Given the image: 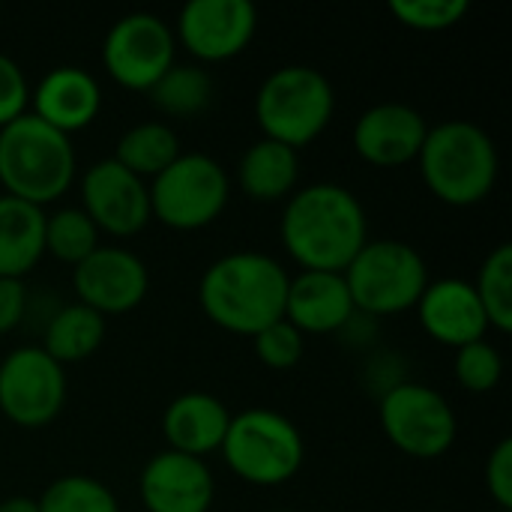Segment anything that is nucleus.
Returning a JSON list of instances; mask_svg holds the SVG:
<instances>
[{
    "label": "nucleus",
    "mask_w": 512,
    "mask_h": 512,
    "mask_svg": "<svg viewBox=\"0 0 512 512\" xmlns=\"http://www.w3.org/2000/svg\"><path fill=\"white\" fill-rule=\"evenodd\" d=\"M153 108L165 117L186 120L198 117L213 102V78L201 66L174 63L150 90H147Z\"/></svg>",
    "instance_id": "nucleus-25"
},
{
    "label": "nucleus",
    "mask_w": 512,
    "mask_h": 512,
    "mask_svg": "<svg viewBox=\"0 0 512 512\" xmlns=\"http://www.w3.org/2000/svg\"><path fill=\"white\" fill-rule=\"evenodd\" d=\"M288 279L285 267L264 252H231L204 270L198 300L216 327L255 336L285 318Z\"/></svg>",
    "instance_id": "nucleus-2"
},
{
    "label": "nucleus",
    "mask_w": 512,
    "mask_h": 512,
    "mask_svg": "<svg viewBox=\"0 0 512 512\" xmlns=\"http://www.w3.org/2000/svg\"><path fill=\"white\" fill-rule=\"evenodd\" d=\"M342 276L354 309L369 318H387L414 309L429 285L423 255L402 240H366Z\"/></svg>",
    "instance_id": "nucleus-6"
},
{
    "label": "nucleus",
    "mask_w": 512,
    "mask_h": 512,
    "mask_svg": "<svg viewBox=\"0 0 512 512\" xmlns=\"http://www.w3.org/2000/svg\"><path fill=\"white\" fill-rule=\"evenodd\" d=\"M171 24L150 12H129L111 24L102 39L105 72L126 90L147 93L177 60Z\"/></svg>",
    "instance_id": "nucleus-10"
},
{
    "label": "nucleus",
    "mask_w": 512,
    "mask_h": 512,
    "mask_svg": "<svg viewBox=\"0 0 512 512\" xmlns=\"http://www.w3.org/2000/svg\"><path fill=\"white\" fill-rule=\"evenodd\" d=\"M279 512H285V510H279Z\"/></svg>",
    "instance_id": "nucleus-36"
},
{
    "label": "nucleus",
    "mask_w": 512,
    "mask_h": 512,
    "mask_svg": "<svg viewBox=\"0 0 512 512\" xmlns=\"http://www.w3.org/2000/svg\"><path fill=\"white\" fill-rule=\"evenodd\" d=\"M252 342H255L258 360L273 372L294 369L300 363V357H303V333L297 327H291L285 318L264 327L261 333H255Z\"/></svg>",
    "instance_id": "nucleus-31"
},
{
    "label": "nucleus",
    "mask_w": 512,
    "mask_h": 512,
    "mask_svg": "<svg viewBox=\"0 0 512 512\" xmlns=\"http://www.w3.org/2000/svg\"><path fill=\"white\" fill-rule=\"evenodd\" d=\"M258 30V9L249 0H189L180 9V45L201 63H222L249 48Z\"/></svg>",
    "instance_id": "nucleus-12"
},
{
    "label": "nucleus",
    "mask_w": 512,
    "mask_h": 512,
    "mask_svg": "<svg viewBox=\"0 0 512 512\" xmlns=\"http://www.w3.org/2000/svg\"><path fill=\"white\" fill-rule=\"evenodd\" d=\"M39 512H120L114 492L87 477V474H69L54 480L42 498H36Z\"/></svg>",
    "instance_id": "nucleus-28"
},
{
    "label": "nucleus",
    "mask_w": 512,
    "mask_h": 512,
    "mask_svg": "<svg viewBox=\"0 0 512 512\" xmlns=\"http://www.w3.org/2000/svg\"><path fill=\"white\" fill-rule=\"evenodd\" d=\"M45 255V213L12 195H0V276L24 279Z\"/></svg>",
    "instance_id": "nucleus-21"
},
{
    "label": "nucleus",
    "mask_w": 512,
    "mask_h": 512,
    "mask_svg": "<svg viewBox=\"0 0 512 512\" xmlns=\"http://www.w3.org/2000/svg\"><path fill=\"white\" fill-rule=\"evenodd\" d=\"M27 312V291L21 279H3L0 276V336L15 330Z\"/></svg>",
    "instance_id": "nucleus-34"
},
{
    "label": "nucleus",
    "mask_w": 512,
    "mask_h": 512,
    "mask_svg": "<svg viewBox=\"0 0 512 512\" xmlns=\"http://www.w3.org/2000/svg\"><path fill=\"white\" fill-rule=\"evenodd\" d=\"M231 426V411L222 399L210 393H183L177 396L162 417V432L168 450L201 459L222 450V441Z\"/></svg>",
    "instance_id": "nucleus-20"
},
{
    "label": "nucleus",
    "mask_w": 512,
    "mask_h": 512,
    "mask_svg": "<svg viewBox=\"0 0 512 512\" xmlns=\"http://www.w3.org/2000/svg\"><path fill=\"white\" fill-rule=\"evenodd\" d=\"M138 495L147 512H210L216 483L204 459L162 450L144 465Z\"/></svg>",
    "instance_id": "nucleus-16"
},
{
    "label": "nucleus",
    "mask_w": 512,
    "mask_h": 512,
    "mask_svg": "<svg viewBox=\"0 0 512 512\" xmlns=\"http://www.w3.org/2000/svg\"><path fill=\"white\" fill-rule=\"evenodd\" d=\"M486 489L501 510H512V441L504 438L486 462Z\"/></svg>",
    "instance_id": "nucleus-33"
},
{
    "label": "nucleus",
    "mask_w": 512,
    "mask_h": 512,
    "mask_svg": "<svg viewBox=\"0 0 512 512\" xmlns=\"http://www.w3.org/2000/svg\"><path fill=\"white\" fill-rule=\"evenodd\" d=\"M66 402V372L42 348L24 345L0 363V414L21 426H48Z\"/></svg>",
    "instance_id": "nucleus-11"
},
{
    "label": "nucleus",
    "mask_w": 512,
    "mask_h": 512,
    "mask_svg": "<svg viewBox=\"0 0 512 512\" xmlns=\"http://www.w3.org/2000/svg\"><path fill=\"white\" fill-rule=\"evenodd\" d=\"M453 375L468 393H489L504 378V360L495 345L480 339V342H471L456 351Z\"/></svg>",
    "instance_id": "nucleus-30"
},
{
    "label": "nucleus",
    "mask_w": 512,
    "mask_h": 512,
    "mask_svg": "<svg viewBox=\"0 0 512 512\" xmlns=\"http://www.w3.org/2000/svg\"><path fill=\"white\" fill-rule=\"evenodd\" d=\"M0 512H39V504H36V498L12 495V498H3L0 501Z\"/></svg>",
    "instance_id": "nucleus-35"
},
{
    "label": "nucleus",
    "mask_w": 512,
    "mask_h": 512,
    "mask_svg": "<svg viewBox=\"0 0 512 512\" xmlns=\"http://www.w3.org/2000/svg\"><path fill=\"white\" fill-rule=\"evenodd\" d=\"M237 180L240 189L255 201H282L294 195V186L300 180V156L279 141L261 138L243 153L237 165Z\"/></svg>",
    "instance_id": "nucleus-22"
},
{
    "label": "nucleus",
    "mask_w": 512,
    "mask_h": 512,
    "mask_svg": "<svg viewBox=\"0 0 512 512\" xmlns=\"http://www.w3.org/2000/svg\"><path fill=\"white\" fill-rule=\"evenodd\" d=\"M417 162L429 192L450 207L486 201L501 168L495 141L471 120H447L429 129Z\"/></svg>",
    "instance_id": "nucleus-3"
},
{
    "label": "nucleus",
    "mask_w": 512,
    "mask_h": 512,
    "mask_svg": "<svg viewBox=\"0 0 512 512\" xmlns=\"http://www.w3.org/2000/svg\"><path fill=\"white\" fill-rule=\"evenodd\" d=\"M75 180V150L69 135L51 129L30 111L0 129L3 195L45 207Z\"/></svg>",
    "instance_id": "nucleus-4"
},
{
    "label": "nucleus",
    "mask_w": 512,
    "mask_h": 512,
    "mask_svg": "<svg viewBox=\"0 0 512 512\" xmlns=\"http://www.w3.org/2000/svg\"><path fill=\"white\" fill-rule=\"evenodd\" d=\"M99 249V231L81 207H63L45 216V252L69 267H78Z\"/></svg>",
    "instance_id": "nucleus-26"
},
{
    "label": "nucleus",
    "mask_w": 512,
    "mask_h": 512,
    "mask_svg": "<svg viewBox=\"0 0 512 512\" xmlns=\"http://www.w3.org/2000/svg\"><path fill=\"white\" fill-rule=\"evenodd\" d=\"M381 429L399 453L411 459H438L453 447L459 423L438 390L402 381L381 396Z\"/></svg>",
    "instance_id": "nucleus-9"
},
{
    "label": "nucleus",
    "mask_w": 512,
    "mask_h": 512,
    "mask_svg": "<svg viewBox=\"0 0 512 512\" xmlns=\"http://www.w3.org/2000/svg\"><path fill=\"white\" fill-rule=\"evenodd\" d=\"M102 342H105V318L81 303H72L54 312V318L48 321L42 351L54 363L69 366L93 357Z\"/></svg>",
    "instance_id": "nucleus-23"
},
{
    "label": "nucleus",
    "mask_w": 512,
    "mask_h": 512,
    "mask_svg": "<svg viewBox=\"0 0 512 512\" xmlns=\"http://www.w3.org/2000/svg\"><path fill=\"white\" fill-rule=\"evenodd\" d=\"M468 0H390V15L420 33H441L456 27L468 15Z\"/></svg>",
    "instance_id": "nucleus-29"
},
{
    "label": "nucleus",
    "mask_w": 512,
    "mask_h": 512,
    "mask_svg": "<svg viewBox=\"0 0 512 512\" xmlns=\"http://www.w3.org/2000/svg\"><path fill=\"white\" fill-rule=\"evenodd\" d=\"M30 102V84L21 72V66L0 51V129L21 114H27Z\"/></svg>",
    "instance_id": "nucleus-32"
},
{
    "label": "nucleus",
    "mask_w": 512,
    "mask_h": 512,
    "mask_svg": "<svg viewBox=\"0 0 512 512\" xmlns=\"http://www.w3.org/2000/svg\"><path fill=\"white\" fill-rule=\"evenodd\" d=\"M150 189V216L174 231L213 225L231 195L225 168L207 153H180Z\"/></svg>",
    "instance_id": "nucleus-8"
},
{
    "label": "nucleus",
    "mask_w": 512,
    "mask_h": 512,
    "mask_svg": "<svg viewBox=\"0 0 512 512\" xmlns=\"http://www.w3.org/2000/svg\"><path fill=\"white\" fill-rule=\"evenodd\" d=\"M357 309L342 273H315L300 270L288 279L285 294V321L306 333H339L354 321Z\"/></svg>",
    "instance_id": "nucleus-18"
},
{
    "label": "nucleus",
    "mask_w": 512,
    "mask_h": 512,
    "mask_svg": "<svg viewBox=\"0 0 512 512\" xmlns=\"http://www.w3.org/2000/svg\"><path fill=\"white\" fill-rule=\"evenodd\" d=\"M180 156V138L168 123L147 120L132 129H126L117 141L114 162H120L126 171H132L141 180L159 177L174 159Z\"/></svg>",
    "instance_id": "nucleus-24"
},
{
    "label": "nucleus",
    "mask_w": 512,
    "mask_h": 512,
    "mask_svg": "<svg viewBox=\"0 0 512 512\" xmlns=\"http://www.w3.org/2000/svg\"><path fill=\"white\" fill-rule=\"evenodd\" d=\"M429 135L426 117L405 102H381L366 108L354 123V150L375 168H402L417 162Z\"/></svg>",
    "instance_id": "nucleus-15"
},
{
    "label": "nucleus",
    "mask_w": 512,
    "mask_h": 512,
    "mask_svg": "<svg viewBox=\"0 0 512 512\" xmlns=\"http://www.w3.org/2000/svg\"><path fill=\"white\" fill-rule=\"evenodd\" d=\"M81 210L99 234L132 237L150 222V189L120 162L102 159L81 177Z\"/></svg>",
    "instance_id": "nucleus-14"
},
{
    "label": "nucleus",
    "mask_w": 512,
    "mask_h": 512,
    "mask_svg": "<svg viewBox=\"0 0 512 512\" xmlns=\"http://www.w3.org/2000/svg\"><path fill=\"white\" fill-rule=\"evenodd\" d=\"M228 468L249 486H282L303 468V435L279 411L249 408L231 417L222 441Z\"/></svg>",
    "instance_id": "nucleus-7"
},
{
    "label": "nucleus",
    "mask_w": 512,
    "mask_h": 512,
    "mask_svg": "<svg viewBox=\"0 0 512 512\" xmlns=\"http://www.w3.org/2000/svg\"><path fill=\"white\" fill-rule=\"evenodd\" d=\"M99 108V81L81 66H57L39 78L30 114L63 135H72L78 129H87L96 120Z\"/></svg>",
    "instance_id": "nucleus-19"
},
{
    "label": "nucleus",
    "mask_w": 512,
    "mask_h": 512,
    "mask_svg": "<svg viewBox=\"0 0 512 512\" xmlns=\"http://www.w3.org/2000/svg\"><path fill=\"white\" fill-rule=\"evenodd\" d=\"M489 327L510 333L512 330V246L501 243L480 267L477 282H471Z\"/></svg>",
    "instance_id": "nucleus-27"
},
{
    "label": "nucleus",
    "mask_w": 512,
    "mask_h": 512,
    "mask_svg": "<svg viewBox=\"0 0 512 512\" xmlns=\"http://www.w3.org/2000/svg\"><path fill=\"white\" fill-rule=\"evenodd\" d=\"M336 96L324 72L312 66H282L270 72L255 96V117L264 138L291 150L312 144L333 120Z\"/></svg>",
    "instance_id": "nucleus-5"
},
{
    "label": "nucleus",
    "mask_w": 512,
    "mask_h": 512,
    "mask_svg": "<svg viewBox=\"0 0 512 512\" xmlns=\"http://www.w3.org/2000/svg\"><path fill=\"white\" fill-rule=\"evenodd\" d=\"M414 309L420 315L423 330L447 348L459 351L471 342L486 339V330H489L486 312L480 306L474 285L465 279L429 282Z\"/></svg>",
    "instance_id": "nucleus-17"
},
{
    "label": "nucleus",
    "mask_w": 512,
    "mask_h": 512,
    "mask_svg": "<svg viewBox=\"0 0 512 512\" xmlns=\"http://www.w3.org/2000/svg\"><path fill=\"white\" fill-rule=\"evenodd\" d=\"M279 231L300 270L315 273H345L369 240L360 198L339 183H315L294 192Z\"/></svg>",
    "instance_id": "nucleus-1"
},
{
    "label": "nucleus",
    "mask_w": 512,
    "mask_h": 512,
    "mask_svg": "<svg viewBox=\"0 0 512 512\" xmlns=\"http://www.w3.org/2000/svg\"><path fill=\"white\" fill-rule=\"evenodd\" d=\"M72 288L78 303L96 315H126L147 297L150 273L135 252L123 246H99L90 258L72 267Z\"/></svg>",
    "instance_id": "nucleus-13"
}]
</instances>
